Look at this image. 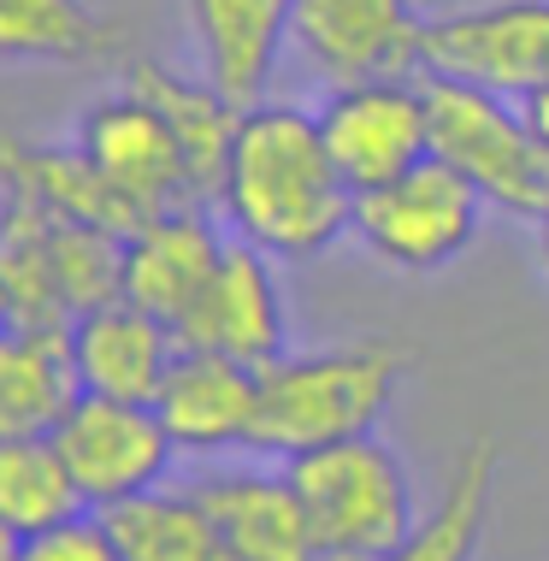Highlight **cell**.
Wrapping results in <instances>:
<instances>
[{"label":"cell","mask_w":549,"mask_h":561,"mask_svg":"<svg viewBox=\"0 0 549 561\" xmlns=\"http://www.w3.org/2000/svg\"><path fill=\"white\" fill-rule=\"evenodd\" d=\"M219 207L231 231L272 261H319L355 231V184L331 160L319 113L296 101L242 107Z\"/></svg>","instance_id":"obj_1"},{"label":"cell","mask_w":549,"mask_h":561,"mask_svg":"<svg viewBox=\"0 0 549 561\" xmlns=\"http://www.w3.org/2000/svg\"><path fill=\"white\" fill-rule=\"evenodd\" d=\"M402 367L408 355L390 343H348V348L272 360V367H261L249 449L272 455V461H296V455L373 432L396 397Z\"/></svg>","instance_id":"obj_2"},{"label":"cell","mask_w":549,"mask_h":561,"mask_svg":"<svg viewBox=\"0 0 549 561\" xmlns=\"http://www.w3.org/2000/svg\"><path fill=\"white\" fill-rule=\"evenodd\" d=\"M308 526L319 538V561H385L414 533V484L385 437L361 432L343 444L284 461Z\"/></svg>","instance_id":"obj_3"},{"label":"cell","mask_w":549,"mask_h":561,"mask_svg":"<svg viewBox=\"0 0 549 561\" xmlns=\"http://www.w3.org/2000/svg\"><path fill=\"white\" fill-rule=\"evenodd\" d=\"M432 113V154L455 165L491 207L514 219H544L549 207V148L531 136L521 101L491 95L479 83H455L420 71Z\"/></svg>","instance_id":"obj_4"},{"label":"cell","mask_w":549,"mask_h":561,"mask_svg":"<svg viewBox=\"0 0 549 561\" xmlns=\"http://www.w3.org/2000/svg\"><path fill=\"white\" fill-rule=\"evenodd\" d=\"M484 207L491 202H484L455 165L425 154L414 172H402V178H390V184L355 195V237L385 266L437 272V266L461 261V254L472 249Z\"/></svg>","instance_id":"obj_5"},{"label":"cell","mask_w":549,"mask_h":561,"mask_svg":"<svg viewBox=\"0 0 549 561\" xmlns=\"http://www.w3.org/2000/svg\"><path fill=\"white\" fill-rule=\"evenodd\" d=\"M420 71L526 101L538 83H549V0H491V7L461 12H425Z\"/></svg>","instance_id":"obj_6"},{"label":"cell","mask_w":549,"mask_h":561,"mask_svg":"<svg viewBox=\"0 0 549 561\" xmlns=\"http://www.w3.org/2000/svg\"><path fill=\"white\" fill-rule=\"evenodd\" d=\"M54 444L66 455L89 508H118L130 496L155 491L178 455L155 402H118V397H95V390H83L66 408V420L54 426Z\"/></svg>","instance_id":"obj_7"},{"label":"cell","mask_w":549,"mask_h":561,"mask_svg":"<svg viewBox=\"0 0 549 561\" xmlns=\"http://www.w3.org/2000/svg\"><path fill=\"white\" fill-rule=\"evenodd\" d=\"M331 160L343 178L361 190H378L390 178L414 172L432 154V113H425L420 71L414 78H366V83H338L319 107Z\"/></svg>","instance_id":"obj_8"},{"label":"cell","mask_w":549,"mask_h":561,"mask_svg":"<svg viewBox=\"0 0 549 561\" xmlns=\"http://www.w3.org/2000/svg\"><path fill=\"white\" fill-rule=\"evenodd\" d=\"M420 24L425 12L414 0H296L289 7V42L331 89L366 78H414Z\"/></svg>","instance_id":"obj_9"},{"label":"cell","mask_w":549,"mask_h":561,"mask_svg":"<svg viewBox=\"0 0 549 561\" xmlns=\"http://www.w3.org/2000/svg\"><path fill=\"white\" fill-rule=\"evenodd\" d=\"M78 148L142 219L165 214V207H183V202H202L172 125H165L160 107L142 101L136 89H118V95L95 101V107L78 118Z\"/></svg>","instance_id":"obj_10"},{"label":"cell","mask_w":549,"mask_h":561,"mask_svg":"<svg viewBox=\"0 0 549 561\" xmlns=\"http://www.w3.org/2000/svg\"><path fill=\"white\" fill-rule=\"evenodd\" d=\"M178 343L190 348H219L231 360L249 367H272L289 355V320H284V296L272 278V254L254 242H231L219 272H213L207 296L195 301V313L178 325Z\"/></svg>","instance_id":"obj_11"},{"label":"cell","mask_w":549,"mask_h":561,"mask_svg":"<svg viewBox=\"0 0 549 561\" xmlns=\"http://www.w3.org/2000/svg\"><path fill=\"white\" fill-rule=\"evenodd\" d=\"M225 249H231V242H225L219 225L202 214V202L148 214L125 237V296L178 331L195 313V301L207 296Z\"/></svg>","instance_id":"obj_12"},{"label":"cell","mask_w":549,"mask_h":561,"mask_svg":"<svg viewBox=\"0 0 549 561\" xmlns=\"http://www.w3.org/2000/svg\"><path fill=\"white\" fill-rule=\"evenodd\" d=\"M254 402H261V367L183 343L155 397V414L165 420L178 449H249Z\"/></svg>","instance_id":"obj_13"},{"label":"cell","mask_w":549,"mask_h":561,"mask_svg":"<svg viewBox=\"0 0 549 561\" xmlns=\"http://www.w3.org/2000/svg\"><path fill=\"white\" fill-rule=\"evenodd\" d=\"M178 331L155 320L148 308H136L130 296L101 301L71 320V355H78V378L95 397L118 402H155L165 373L178 360Z\"/></svg>","instance_id":"obj_14"},{"label":"cell","mask_w":549,"mask_h":561,"mask_svg":"<svg viewBox=\"0 0 549 561\" xmlns=\"http://www.w3.org/2000/svg\"><path fill=\"white\" fill-rule=\"evenodd\" d=\"M296 0H190V30L202 54V78L237 107L266 101L272 71L289 42Z\"/></svg>","instance_id":"obj_15"},{"label":"cell","mask_w":549,"mask_h":561,"mask_svg":"<svg viewBox=\"0 0 549 561\" xmlns=\"http://www.w3.org/2000/svg\"><path fill=\"white\" fill-rule=\"evenodd\" d=\"M231 538L242 561H319V538L308 526L289 473H261V467H231V473H207L190 484Z\"/></svg>","instance_id":"obj_16"},{"label":"cell","mask_w":549,"mask_h":561,"mask_svg":"<svg viewBox=\"0 0 549 561\" xmlns=\"http://www.w3.org/2000/svg\"><path fill=\"white\" fill-rule=\"evenodd\" d=\"M83 397L71 325H7L0 331V437L54 432Z\"/></svg>","instance_id":"obj_17"},{"label":"cell","mask_w":549,"mask_h":561,"mask_svg":"<svg viewBox=\"0 0 549 561\" xmlns=\"http://www.w3.org/2000/svg\"><path fill=\"white\" fill-rule=\"evenodd\" d=\"M125 89H136L142 101H155L160 118L172 125L183 160H190L195 195L219 202L225 165H231V142H237V118L242 107L225 101L207 78H178V71L155 66V59H125Z\"/></svg>","instance_id":"obj_18"},{"label":"cell","mask_w":549,"mask_h":561,"mask_svg":"<svg viewBox=\"0 0 549 561\" xmlns=\"http://www.w3.org/2000/svg\"><path fill=\"white\" fill-rule=\"evenodd\" d=\"M0 190L36 202L54 219H78V225H106V231H136L142 214L118 195L95 165L83 160V148H36V142H12L0 136Z\"/></svg>","instance_id":"obj_19"},{"label":"cell","mask_w":549,"mask_h":561,"mask_svg":"<svg viewBox=\"0 0 549 561\" xmlns=\"http://www.w3.org/2000/svg\"><path fill=\"white\" fill-rule=\"evenodd\" d=\"M101 514L113 526L125 561H242L195 491L155 484V491L130 496L118 508H101Z\"/></svg>","instance_id":"obj_20"},{"label":"cell","mask_w":549,"mask_h":561,"mask_svg":"<svg viewBox=\"0 0 549 561\" xmlns=\"http://www.w3.org/2000/svg\"><path fill=\"white\" fill-rule=\"evenodd\" d=\"M118 54V24L89 0H0V66H95Z\"/></svg>","instance_id":"obj_21"},{"label":"cell","mask_w":549,"mask_h":561,"mask_svg":"<svg viewBox=\"0 0 549 561\" xmlns=\"http://www.w3.org/2000/svg\"><path fill=\"white\" fill-rule=\"evenodd\" d=\"M491 479H496V444L479 432L467 444V455L455 461L444 503L425 520H414V533L396 543L385 561H472L484 538V514H491Z\"/></svg>","instance_id":"obj_22"},{"label":"cell","mask_w":549,"mask_h":561,"mask_svg":"<svg viewBox=\"0 0 549 561\" xmlns=\"http://www.w3.org/2000/svg\"><path fill=\"white\" fill-rule=\"evenodd\" d=\"M83 508L89 503L54 444V432L0 437V520L19 526V533H42V526H59Z\"/></svg>","instance_id":"obj_23"},{"label":"cell","mask_w":549,"mask_h":561,"mask_svg":"<svg viewBox=\"0 0 549 561\" xmlns=\"http://www.w3.org/2000/svg\"><path fill=\"white\" fill-rule=\"evenodd\" d=\"M54 278L71 320L101 301H118L125 296V231L54 219Z\"/></svg>","instance_id":"obj_24"},{"label":"cell","mask_w":549,"mask_h":561,"mask_svg":"<svg viewBox=\"0 0 549 561\" xmlns=\"http://www.w3.org/2000/svg\"><path fill=\"white\" fill-rule=\"evenodd\" d=\"M19 561H125V556H118V538H113V526H106V514L83 508L59 526L24 533Z\"/></svg>","instance_id":"obj_25"},{"label":"cell","mask_w":549,"mask_h":561,"mask_svg":"<svg viewBox=\"0 0 549 561\" xmlns=\"http://www.w3.org/2000/svg\"><path fill=\"white\" fill-rule=\"evenodd\" d=\"M521 113H526L531 136H538V142L549 148V83H538V89H531V95L521 101Z\"/></svg>","instance_id":"obj_26"},{"label":"cell","mask_w":549,"mask_h":561,"mask_svg":"<svg viewBox=\"0 0 549 561\" xmlns=\"http://www.w3.org/2000/svg\"><path fill=\"white\" fill-rule=\"evenodd\" d=\"M19 543H24V533L0 520V561H19Z\"/></svg>","instance_id":"obj_27"},{"label":"cell","mask_w":549,"mask_h":561,"mask_svg":"<svg viewBox=\"0 0 549 561\" xmlns=\"http://www.w3.org/2000/svg\"><path fill=\"white\" fill-rule=\"evenodd\" d=\"M7 325H19V320H12V296H7V284H0V331Z\"/></svg>","instance_id":"obj_28"},{"label":"cell","mask_w":549,"mask_h":561,"mask_svg":"<svg viewBox=\"0 0 549 561\" xmlns=\"http://www.w3.org/2000/svg\"><path fill=\"white\" fill-rule=\"evenodd\" d=\"M538 225H544V261H549V207H544V219H538Z\"/></svg>","instance_id":"obj_29"},{"label":"cell","mask_w":549,"mask_h":561,"mask_svg":"<svg viewBox=\"0 0 549 561\" xmlns=\"http://www.w3.org/2000/svg\"><path fill=\"white\" fill-rule=\"evenodd\" d=\"M414 7H420V12H437V7H444V0H414Z\"/></svg>","instance_id":"obj_30"}]
</instances>
